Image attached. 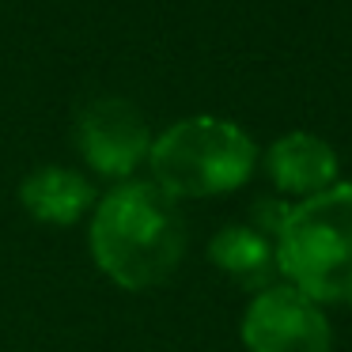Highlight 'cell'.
Listing matches in <instances>:
<instances>
[{"label": "cell", "mask_w": 352, "mask_h": 352, "mask_svg": "<svg viewBox=\"0 0 352 352\" xmlns=\"http://www.w3.org/2000/svg\"><path fill=\"white\" fill-rule=\"evenodd\" d=\"M273 246L292 288L314 303H352V182L292 205Z\"/></svg>", "instance_id": "obj_2"}, {"label": "cell", "mask_w": 352, "mask_h": 352, "mask_svg": "<svg viewBox=\"0 0 352 352\" xmlns=\"http://www.w3.org/2000/svg\"><path fill=\"white\" fill-rule=\"evenodd\" d=\"M80 155L107 178H125L148 160L152 133L148 122L129 99H95L76 122Z\"/></svg>", "instance_id": "obj_5"}, {"label": "cell", "mask_w": 352, "mask_h": 352, "mask_svg": "<svg viewBox=\"0 0 352 352\" xmlns=\"http://www.w3.org/2000/svg\"><path fill=\"white\" fill-rule=\"evenodd\" d=\"M148 163L155 186L170 197H212L239 190L254 175L258 148L235 122L186 118L152 140Z\"/></svg>", "instance_id": "obj_3"}, {"label": "cell", "mask_w": 352, "mask_h": 352, "mask_svg": "<svg viewBox=\"0 0 352 352\" xmlns=\"http://www.w3.org/2000/svg\"><path fill=\"white\" fill-rule=\"evenodd\" d=\"M265 170L276 182V190L314 197L329 190L337 178V152L314 133H288L265 155Z\"/></svg>", "instance_id": "obj_6"}, {"label": "cell", "mask_w": 352, "mask_h": 352, "mask_svg": "<svg viewBox=\"0 0 352 352\" xmlns=\"http://www.w3.org/2000/svg\"><path fill=\"white\" fill-rule=\"evenodd\" d=\"M91 182L69 167H38L23 178L19 201L42 223H76L91 208Z\"/></svg>", "instance_id": "obj_7"}, {"label": "cell", "mask_w": 352, "mask_h": 352, "mask_svg": "<svg viewBox=\"0 0 352 352\" xmlns=\"http://www.w3.org/2000/svg\"><path fill=\"white\" fill-rule=\"evenodd\" d=\"M186 250L175 197L155 182H122L99 201L91 220V254L122 288H155L178 269Z\"/></svg>", "instance_id": "obj_1"}, {"label": "cell", "mask_w": 352, "mask_h": 352, "mask_svg": "<svg viewBox=\"0 0 352 352\" xmlns=\"http://www.w3.org/2000/svg\"><path fill=\"white\" fill-rule=\"evenodd\" d=\"M208 258L223 269L235 284L254 292L273 288V276L280 273L276 269V246L269 243L261 231H254L250 223H231L208 246Z\"/></svg>", "instance_id": "obj_8"}, {"label": "cell", "mask_w": 352, "mask_h": 352, "mask_svg": "<svg viewBox=\"0 0 352 352\" xmlns=\"http://www.w3.org/2000/svg\"><path fill=\"white\" fill-rule=\"evenodd\" d=\"M243 341L250 352H333L329 318L292 284L258 292L243 318Z\"/></svg>", "instance_id": "obj_4"}]
</instances>
